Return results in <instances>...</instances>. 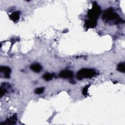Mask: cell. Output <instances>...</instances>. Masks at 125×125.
<instances>
[{
    "label": "cell",
    "mask_w": 125,
    "mask_h": 125,
    "mask_svg": "<svg viewBox=\"0 0 125 125\" xmlns=\"http://www.w3.org/2000/svg\"><path fill=\"white\" fill-rule=\"evenodd\" d=\"M102 18L106 22L114 21V23L115 24L124 22V21L119 17L118 14L114 11L112 8H110L105 10L103 14Z\"/></svg>",
    "instance_id": "obj_1"
},
{
    "label": "cell",
    "mask_w": 125,
    "mask_h": 125,
    "mask_svg": "<svg viewBox=\"0 0 125 125\" xmlns=\"http://www.w3.org/2000/svg\"><path fill=\"white\" fill-rule=\"evenodd\" d=\"M97 75V72L93 69L83 68L77 72L76 77L77 79L81 80L84 78H91Z\"/></svg>",
    "instance_id": "obj_2"
},
{
    "label": "cell",
    "mask_w": 125,
    "mask_h": 125,
    "mask_svg": "<svg viewBox=\"0 0 125 125\" xmlns=\"http://www.w3.org/2000/svg\"><path fill=\"white\" fill-rule=\"evenodd\" d=\"M101 13V10L100 6L96 2L93 3L92 7L87 12V17L88 19L97 20Z\"/></svg>",
    "instance_id": "obj_3"
},
{
    "label": "cell",
    "mask_w": 125,
    "mask_h": 125,
    "mask_svg": "<svg viewBox=\"0 0 125 125\" xmlns=\"http://www.w3.org/2000/svg\"><path fill=\"white\" fill-rule=\"evenodd\" d=\"M59 76L61 78L66 79V78H72L73 77V73L70 70H65L62 71L60 74Z\"/></svg>",
    "instance_id": "obj_4"
},
{
    "label": "cell",
    "mask_w": 125,
    "mask_h": 125,
    "mask_svg": "<svg viewBox=\"0 0 125 125\" xmlns=\"http://www.w3.org/2000/svg\"><path fill=\"white\" fill-rule=\"evenodd\" d=\"M0 71L4 75V77L6 78H9L11 72V69L6 66H1L0 68Z\"/></svg>",
    "instance_id": "obj_5"
},
{
    "label": "cell",
    "mask_w": 125,
    "mask_h": 125,
    "mask_svg": "<svg viewBox=\"0 0 125 125\" xmlns=\"http://www.w3.org/2000/svg\"><path fill=\"white\" fill-rule=\"evenodd\" d=\"M97 23V20L88 19L85 21V25L87 28L95 27Z\"/></svg>",
    "instance_id": "obj_6"
},
{
    "label": "cell",
    "mask_w": 125,
    "mask_h": 125,
    "mask_svg": "<svg viewBox=\"0 0 125 125\" xmlns=\"http://www.w3.org/2000/svg\"><path fill=\"white\" fill-rule=\"evenodd\" d=\"M17 120V115L15 114L12 116L10 117L5 120V122L3 123L4 125H15L16 124V121Z\"/></svg>",
    "instance_id": "obj_7"
},
{
    "label": "cell",
    "mask_w": 125,
    "mask_h": 125,
    "mask_svg": "<svg viewBox=\"0 0 125 125\" xmlns=\"http://www.w3.org/2000/svg\"><path fill=\"white\" fill-rule=\"evenodd\" d=\"M20 12L15 11L12 13L9 16V18L11 20H12L14 22H15L19 20V19H20Z\"/></svg>",
    "instance_id": "obj_8"
},
{
    "label": "cell",
    "mask_w": 125,
    "mask_h": 125,
    "mask_svg": "<svg viewBox=\"0 0 125 125\" xmlns=\"http://www.w3.org/2000/svg\"><path fill=\"white\" fill-rule=\"evenodd\" d=\"M30 69H32L34 72L38 73L41 71L42 69V66L39 63H34L30 65Z\"/></svg>",
    "instance_id": "obj_9"
},
{
    "label": "cell",
    "mask_w": 125,
    "mask_h": 125,
    "mask_svg": "<svg viewBox=\"0 0 125 125\" xmlns=\"http://www.w3.org/2000/svg\"><path fill=\"white\" fill-rule=\"evenodd\" d=\"M117 69L118 71L124 73L125 72V64L124 62H120L117 65Z\"/></svg>",
    "instance_id": "obj_10"
},
{
    "label": "cell",
    "mask_w": 125,
    "mask_h": 125,
    "mask_svg": "<svg viewBox=\"0 0 125 125\" xmlns=\"http://www.w3.org/2000/svg\"><path fill=\"white\" fill-rule=\"evenodd\" d=\"M53 76H54L52 74H51V73H46L43 75L42 77H43V79L45 80V81H50L52 79Z\"/></svg>",
    "instance_id": "obj_11"
},
{
    "label": "cell",
    "mask_w": 125,
    "mask_h": 125,
    "mask_svg": "<svg viewBox=\"0 0 125 125\" xmlns=\"http://www.w3.org/2000/svg\"><path fill=\"white\" fill-rule=\"evenodd\" d=\"M44 90V87H38L35 89V93L37 94H40L43 92Z\"/></svg>",
    "instance_id": "obj_12"
},
{
    "label": "cell",
    "mask_w": 125,
    "mask_h": 125,
    "mask_svg": "<svg viewBox=\"0 0 125 125\" xmlns=\"http://www.w3.org/2000/svg\"><path fill=\"white\" fill-rule=\"evenodd\" d=\"M89 87V85H85L83 89V90H82V93H83V94L84 95V96H86L87 94V92H88V89Z\"/></svg>",
    "instance_id": "obj_13"
},
{
    "label": "cell",
    "mask_w": 125,
    "mask_h": 125,
    "mask_svg": "<svg viewBox=\"0 0 125 125\" xmlns=\"http://www.w3.org/2000/svg\"><path fill=\"white\" fill-rule=\"evenodd\" d=\"M0 90V97H1L3 95H4L6 93V89L5 88L3 87L2 86H1Z\"/></svg>",
    "instance_id": "obj_14"
}]
</instances>
